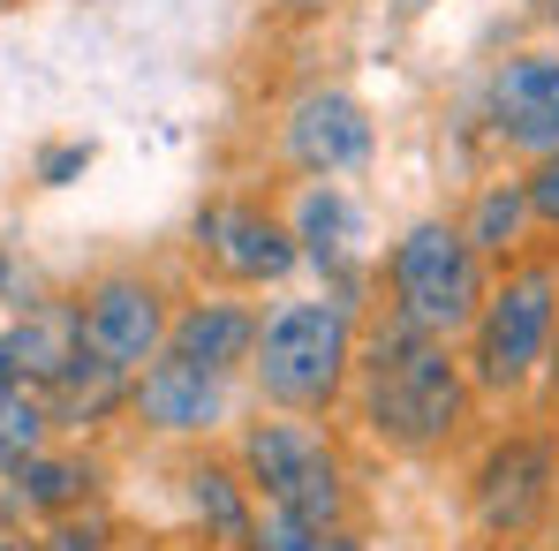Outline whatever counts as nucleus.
I'll return each mask as SVG.
<instances>
[{
    "label": "nucleus",
    "instance_id": "1",
    "mask_svg": "<svg viewBox=\"0 0 559 551\" xmlns=\"http://www.w3.org/2000/svg\"><path fill=\"white\" fill-rule=\"evenodd\" d=\"M476 385H468L462 340L416 333L401 318L371 310L364 318V348H356V378H348V416L393 460H439L476 431Z\"/></svg>",
    "mask_w": 559,
    "mask_h": 551
},
{
    "label": "nucleus",
    "instance_id": "2",
    "mask_svg": "<svg viewBox=\"0 0 559 551\" xmlns=\"http://www.w3.org/2000/svg\"><path fill=\"white\" fill-rule=\"evenodd\" d=\"M371 310L378 295H356V287H280L258 318V348L242 370L250 408L333 423L348 408V378H356V348H364Z\"/></svg>",
    "mask_w": 559,
    "mask_h": 551
},
{
    "label": "nucleus",
    "instance_id": "3",
    "mask_svg": "<svg viewBox=\"0 0 559 551\" xmlns=\"http://www.w3.org/2000/svg\"><path fill=\"white\" fill-rule=\"evenodd\" d=\"M227 454L242 468L258 514H287V522H356V468L348 446L325 416H280V408H250L227 431Z\"/></svg>",
    "mask_w": 559,
    "mask_h": 551
},
{
    "label": "nucleus",
    "instance_id": "4",
    "mask_svg": "<svg viewBox=\"0 0 559 551\" xmlns=\"http://www.w3.org/2000/svg\"><path fill=\"white\" fill-rule=\"evenodd\" d=\"M552 333H559V257L530 250L514 265L484 279V302L462 333V363L476 400L491 408H514L545 385V363H552Z\"/></svg>",
    "mask_w": 559,
    "mask_h": 551
},
{
    "label": "nucleus",
    "instance_id": "5",
    "mask_svg": "<svg viewBox=\"0 0 559 551\" xmlns=\"http://www.w3.org/2000/svg\"><path fill=\"white\" fill-rule=\"evenodd\" d=\"M484 279H491V265L462 242L454 212H416L371 265L378 310L416 325V333H439V340L468 333V318L484 302Z\"/></svg>",
    "mask_w": 559,
    "mask_h": 551
},
{
    "label": "nucleus",
    "instance_id": "6",
    "mask_svg": "<svg viewBox=\"0 0 559 551\" xmlns=\"http://www.w3.org/2000/svg\"><path fill=\"white\" fill-rule=\"evenodd\" d=\"M468 522L484 544L545 537L559 514V439L545 423H507L468 460Z\"/></svg>",
    "mask_w": 559,
    "mask_h": 551
},
{
    "label": "nucleus",
    "instance_id": "7",
    "mask_svg": "<svg viewBox=\"0 0 559 551\" xmlns=\"http://www.w3.org/2000/svg\"><path fill=\"white\" fill-rule=\"evenodd\" d=\"M273 152L295 182H356V175H371V159H378V121L348 84L310 76V84H295L280 98Z\"/></svg>",
    "mask_w": 559,
    "mask_h": 551
},
{
    "label": "nucleus",
    "instance_id": "8",
    "mask_svg": "<svg viewBox=\"0 0 559 551\" xmlns=\"http://www.w3.org/2000/svg\"><path fill=\"white\" fill-rule=\"evenodd\" d=\"M476 121H484V144L514 167L559 152V38H514L507 53H491L484 84H476Z\"/></svg>",
    "mask_w": 559,
    "mask_h": 551
},
{
    "label": "nucleus",
    "instance_id": "9",
    "mask_svg": "<svg viewBox=\"0 0 559 551\" xmlns=\"http://www.w3.org/2000/svg\"><path fill=\"white\" fill-rule=\"evenodd\" d=\"M189 250L212 273V287H235V295H280L302 279L295 235L265 196H204L189 219Z\"/></svg>",
    "mask_w": 559,
    "mask_h": 551
},
{
    "label": "nucleus",
    "instance_id": "10",
    "mask_svg": "<svg viewBox=\"0 0 559 551\" xmlns=\"http://www.w3.org/2000/svg\"><path fill=\"white\" fill-rule=\"evenodd\" d=\"M129 423L159 446H219L242 423V378H219L182 356H152L144 370H129Z\"/></svg>",
    "mask_w": 559,
    "mask_h": 551
},
{
    "label": "nucleus",
    "instance_id": "11",
    "mask_svg": "<svg viewBox=\"0 0 559 551\" xmlns=\"http://www.w3.org/2000/svg\"><path fill=\"white\" fill-rule=\"evenodd\" d=\"M287 235H295V257L310 287H356V295H378L371 265H378V235H371V204L348 182H295L287 204H280Z\"/></svg>",
    "mask_w": 559,
    "mask_h": 551
},
{
    "label": "nucleus",
    "instance_id": "12",
    "mask_svg": "<svg viewBox=\"0 0 559 551\" xmlns=\"http://www.w3.org/2000/svg\"><path fill=\"white\" fill-rule=\"evenodd\" d=\"M69 302H76V318H84V340H92L114 370H144L167 348L175 287H167V273H152V265H106V273H92Z\"/></svg>",
    "mask_w": 559,
    "mask_h": 551
},
{
    "label": "nucleus",
    "instance_id": "13",
    "mask_svg": "<svg viewBox=\"0 0 559 551\" xmlns=\"http://www.w3.org/2000/svg\"><path fill=\"white\" fill-rule=\"evenodd\" d=\"M76 506H106V454L84 439H53L15 476H0V522L8 529H38V522L76 514Z\"/></svg>",
    "mask_w": 559,
    "mask_h": 551
},
{
    "label": "nucleus",
    "instance_id": "14",
    "mask_svg": "<svg viewBox=\"0 0 559 551\" xmlns=\"http://www.w3.org/2000/svg\"><path fill=\"white\" fill-rule=\"evenodd\" d=\"M258 318H265V302H250L235 287H189V295H175V318H167V356L242 378L250 348H258Z\"/></svg>",
    "mask_w": 559,
    "mask_h": 551
},
{
    "label": "nucleus",
    "instance_id": "15",
    "mask_svg": "<svg viewBox=\"0 0 559 551\" xmlns=\"http://www.w3.org/2000/svg\"><path fill=\"white\" fill-rule=\"evenodd\" d=\"M175 491H182L189 529H197L212 551H250L258 499H250V483H242L235 454H219V446H189L182 468H175Z\"/></svg>",
    "mask_w": 559,
    "mask_h": 551
},
{
    "label": "nucleus",
    "instance_id": "16",
    "mask_svg": "<svg viewBox=\"0 0 559 551\" xmlns=\"http://www.w3.org/2000/svg\"><path fill=\"white\" fill-rule=\"evenodd\" d=\"M38 393H46L53 439H84V446H98L114 423H129V370H114L92 340H84L69 363L53 370Z\"/></svg>",
    "mask_w": 559,
    "mask_h": 551
},
{
    "label": "nucleus",
    "instance_id": "17",
    "mask_svg": "<svg viewBox=\"0 0 559 551\" xmlns=\"http://www.w3.org/2000/svg\"><path fill=\"white\" fill-rule=\"evenodd\" d=\"M454 227H462V242L499 273V265H514V257H530L537 250V219H530V196H522V167H507V175H491V182L468 189V204L454 212Z\"/></svg>",
    "mask_w": 559,
    "mask_h": 551
},
{
    "label": "nucleus",
    "instance_id": "18",
    "mask_svg": "<svg viewBox=\"0 0 559 551\" xmlns=\"http://www.w3.org/2000/svg\"><path fill=\"white\" fill-rule=\"evenodd\" d=\"M0 333H8V356H15V370H23L31 385H46L53 370L84 348V318H76L69 295H38V302H23Z\"/></svg>",
    "mask_w": 559,
    "mask_h": 551
},
{
    "label": "nucleus",
    "instance_id": "19",
    "mask_svg": "<svg viewBox=\"0 0 559 551\" xmlns=\"http://www.w3.org/2000/svg\"><path fill=\"white\" fill-rule=\"evenodd\" d=\"M250 551H371V544H364V529H356V522H333V529H318V522L258 514V529H250Z\"/></svg>",
    "mask_w": 559,
    "mask_h": 551
},
{
    "label": "nucleus",
    "instance_id": "20",
    "mask_svg": "<svg viewBox=\"0 0 559 551\" xmlns=\"http://www.w3.org/2000/svg\"><path fill=\"white\" fill-rule=\"evenodd\" d=\"M31 551H121V537H114L106 506H76L61 522H38L31 529Z\"/></svg>",
    "mask_w": 559,
    "mask_h": 551
},
{
    "label": "nucleus",
    "instance_id": "21",
    "mask_svg": "<svg viewBox=\"0 0 559 551\" xmlns=\"http://www.w3.org/2000/svg\"><path fill=\"white\" fill-rule=\"evenodd\" d=\"M92 167H98V144H92V136H53V144H38V152H31V182H38V189H76Z\"/></svg>",
    "mask_w": 559,
    "mask_h": 551
},
{
    "label": "nucleus",
    "instance_id": "22",
    "mask_svg": "<svg viewBox=\"0 0 559 551\" xmlns=\"http://www.w3.org/2000/svg\"><path fill=\"white\" fill-rule=\"evenodd\" d=\"M522 196H530L537 235H552V242H559V152H545V159L522 167Z\"/></svg>",
    "mask_w": 559,
    "mask_h": 551
},
{
    "label": "nucleus",
    "instance_id": "23",
    "mask_svg": "<svg viewBox=\"0 0 559 551\" xmlns=\"http://www.w3.org/2000/svg\"><path fill=\"white\" fill-rule=\"evenodd\" d=\"M38 295H46V287H38V273H31V265L0 242V310L15 318V310H23V302H38Z\"/></svg>",
    "mask_w": 559,
    "mask_h": 551
},
{
    "label": "nucleus",
    "instance_id": "24",
    "mask_svg": "<svg viewBox=\"0 0 559 551\" xmlns=\"http://www.w3.org/2000/svg\"><path fill=\"white\" fill-rule=\"evenodd\" d=\"M545 431L559 439V333H552V363H545Z\"/></svg>",
    "mask_w": 559,
    "mask_h": 551
},
{
    "label": "nucleus",
    "instance_id": "25",
    "mask_svg": "<svg viewBox=\"0 0 559 551\" xmlns=\"http://www.w3.org/2000/svg\"><path fill=\"white\" fill-rule=\"evenodd\" d=\"M23 385H31V378L15 370V356H8V333H0V408H8V400H15Z\"/></svg>",
    "mask_w": 559,
    "mask_h": 551
},
{
    "label": "nucleus",
    "instance_id": "26",
    "mask_svg": "<svg viewBox=\"0 0 559 551\" xmlns=\"http://www.w3.org/2000/svg\"><path fill=\"white\" fill-rule=\"evenodd\" d=\"M530 23H537V31H552V38H559V0H530Z\"/></svg>",
    "mask_w": 559,
    "mask_h": 551
},
{
    "label": "nucleus",
    "instance_id": "27",
    "mask_svg": "<svg viewBox=\"0 0 559 551\" xmlns=\"http://www.w3.org/2000/svg\"><path fill=\"white\" fill-rule=\"evenodd\" d=\"M280 8H287V15H333L341 0H280Z\"/></svg>",
    "mask_w": 559,
    "mask_h": 551
},
{
    "label": "nucleus",
    "instance_id": "28",
    "mask_svg": "<svg viewBox=\"0 0 559 551\" xmlns=\"http://www.w3.org/2000/svg\"><path fill=\"white\" fill-rule=\"evenodd\" d=\"M0 551H31V529H8L0 522Z\"/></svg>",
    "mask_w": 559,
    "mask_h": 551
},
{
    "label": "nucleus",
    "instance_id": "29",
    "mask_svg": "<svg viewBox=\"0 0 559 551\" xmlns=\"http://www.w3.org/2000/svg\"><path fill=\"white\" fill-rule=\"evenodd\" d=\"M491 551H552V544H537V537H522V544H491Z\"/></svg>",
    "mask_w": 559,
    "mask_h": 551
},
{
    "label": "nucleus",
    "instance_id": "30",
    "mask_svg": "<svg viewBox=\"0 0 559 551\" xmlns=\"http://www.w3.org/2000/svg\"><path fill=\"white\" fill-rule=\"evenodd\" d=\"M15 8H23V0H0V15H15Z\"/></svg>",
    "mask_w": 559,
    "mask_h": 551
}]
</instances>
